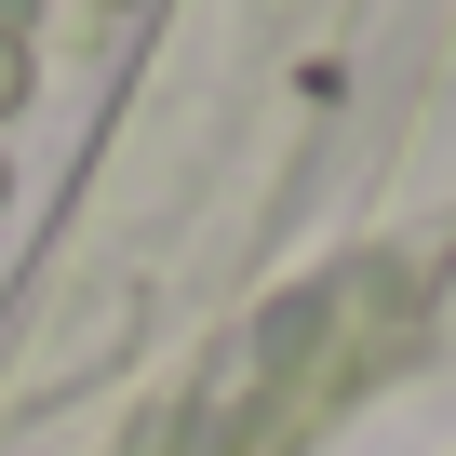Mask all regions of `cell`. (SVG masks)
I'll return each instance as SVG.
<instances>
[{"label": "cell", "instance_id": "1", "mask_svg": "<svg viewBox=\"0 0 456 456\" xmlns=\"http://www.w3.org/2000/svg\"><path fill=\"white\" fill-rule=\"evenodd\" d=\"M28 94V41H14V0H0V108Z\"/></svg>", "mask_w": 456, "mask_h": 456}]
</instances>
